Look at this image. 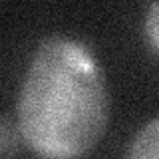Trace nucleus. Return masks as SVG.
Listing matches in <instances>:
<instances>
[{
  "mask_svg": "<svg viewBox=\"0 0 159 159\" xmlns=\"http://www.w3.org/2000/svg\"><path fill=\"white\" fill-rule=\"evenodd\" d=\"M107 121V89L98 58L84 42L50 36L38 46L18 98V129L42 159H80Z\"/></svg>",
  "mask_w": 159,
  "mask_h": 159,
  "instance_id": "1",
  "label": "nucleus"
},
{
  "mask_svg": "<svg viewBox=\"0 0 159 159\" xmlns=\"http://www.w3.org/2000/svg\"><path fill=\"white\" fill-rule=\"evenodd\" d=\"M127 159H159V117L137 131L129 147Z\"/></svg>",
  "mask_w": 159,
  "mask_h": 159,
  "instance_id": "2",
  "label": "nucleus"
},
{
  "mask_svg": "<svg viewBox=\"0 0 159 159\" xmlns=\"http://www.w3.org/2000/svg\"><path fill=\"white\" fill-rule=\"evenodd\" d=\"M18 123L12 121L8 113L2 116L0 121V157L2 159H14L18 153Z\"/></svg>",
  "mask_w": 159,
  "mask_h": 159,
  "instance_id": "3",
  "label": "nucleus"
},
{
  "mask_svg": "<svg viewBox=\"0 0 159 159\" xmlns=\"http://www.w3.org/2000/svg\"><path fill=\"white\" fill-rule=\"evenodd\" d=\"M145 36L155 52H159V2H153L145 14Z\"/></svg>",
  "mask_w": 159,
  "mask_h": 159,
  "instance_id": "4",
  "label": "nucleus"
}]
</instances>
